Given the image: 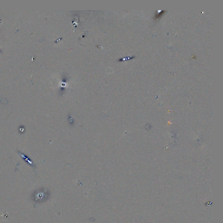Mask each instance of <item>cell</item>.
Returning a JSON list of instances; mask_svg holds the SVG:
<instances>
[{"label": "cell", "instance_id": "obj_1", "mask_svg": "<svg viewBox=\"0 0 223 223\" xmlns=\"http://www.w3.org/2000/svg\"><path fill=\"white\" fill-rule=\"evenodd\" d=\"M165 11H162L160 12H158L156 11L157 12V14H156V15H155V19H158L160 18V17L163 15V14L164 13Z\"/></svg>", "mask_w": 223, "mask_h": 223}]
</instances>
